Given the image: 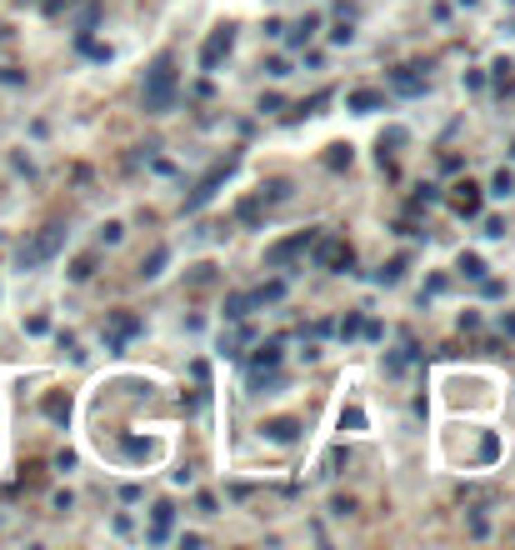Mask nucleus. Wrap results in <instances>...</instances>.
Returning <instances> with one entry per match:
<instances>
[{
    "label": "nucleus",
    "instance_id": "f257e3e1",
    "mask_svg": "<svg viewBox=\"0 0 515 550\" xmlns=\"http://www.w3.org/2000/svg\"><path fill=\"white\" fill-rule=\"evenodd\" d=\"M176 86H180V75H176V55H156V66L145 70V91H140V100H145V111L150 115H165L170 105H176Z\"/></svg>",
    "mask_w": 515,
    "mask_h": 550
},
{
    "label": "nucleus",
    "instance_id": "f03ea898",
    "mask_svg": "<svg viewBox=\"0 0 515 550\" xmlns=\"http://www.w3.org/2000/svg\"><path fill=\"white\" fill-rule=\"evenodd\" d=\"M60 245H66V225L55 220V225H46V230H40V236H35L30 245H20V250H15V265H20V270H35V265H46V260L55 256Z\"/></svg>",
    "mask_w": 515,
    "mask_h": 550
},
{
    "label": "nucleus",
    "instance_id": "7ed1b4c3",
    "mask_svg": "<svg viewBox=\"0 0 515 550\" xmlns=\"http://www.w3.org/2000/svg\"><path fill=\"white\" fill-rule=\"evenodd\" d=\"M135 330H140V315H131V310H115L111 321H105V345H111V350H120V345L131 341Z\"/></svg>",
    "mask_w": 515,
    "mask_h": 550
},
{
    "label": "nucleus",
    "instance_id": "20e7f679",
    "mask_svg": "<svg viewBox=\"0 0 515 550\" xmlns=\"http://www.w3.org/2000/svg\"><path fill=\"white\" fill-rule=\"evenodd\" d=\"M230 165H235V160H225V165H216V171H210V176H205V180H200L196 190H190V196H185V210H200V205H205L210 196H216V190H221V180L230 176Z\"/></svg>",
    "mask_w": 515,
    "mask_h": 550
},
{
    "label": "nucleus",
    "instance_id": "39448f33",
    "mask_svg": "<svg viewBox=\"0 0 515 550\" xmlns=\"http://www.w3.org/2000/svg\"><path fill=\"white\" fill-rule=\"evenodd\" d=\"M230 40H235V35H230V26H221L216 35L205 40V50H200V66H205V70H216V66H221V55L230 50Z\"/></svg>",
    "mask_w": 515,
    "mask_h": 550
},
{
    "label": "nucleus",
    "instance_id": "423d86ee",
    "mask_svg": "<svg viewBox=\"0 0 515 550\" xmlns=\"http://www.w3.org/2000/svg\"><path fill=\"white\" fill-rule=\"evenodd\" d=\"M310 240H315V230H306V236H295V240H285V245H275L270 256H265V265H285V260H295Z\"/></svg>",
    "mask_w": 515,
    "mask_h": 550
},
{
    "label": "nucleus",
    "instance_id": "0eeeda50",
    "mask_svg": "<svg viewBox=\"0 0 515 550\" xmlns=\"http://www.w3.org/2000/svg\"><path fill=\"white\" fill-rule=\"evenodd\" d=\"M380 105V91H355L350 95V111H375Z\"/></svg>",
    "mask_w": 515,
    "mask_h": 550
},
{
    "label": "nucleus",
    "instance_id": "6e6552de",
    "mask_svg": "<svg viewBox=\"0 0 515 550\" xmlns=\"http://www.w3.org/2000/svg\"><path fill=\"white\" fill-rule=\"evenodd\" d=\"M395 91L415 95V91H425V80H420V75H411V70H400V75H395Z\"/></svg>",
    "mask_w": 515,
    "mask_h": 550
},
{
    "label": "nucleus",
    "instance_id": "1a4fd4ad",
    "mask_svg": "<svg viewBox=\"0 0 515 550\" xmlns=\"http://www.w3.org/2000/svg\"><path fill=\"white\" fill-rule=\"evenodd\" d=\"M270 440H295V420H270Z\"/></svg>",
    "mask_w": 515,
    "mask_h": 550
},
{
    "label": "nucleus",
    "instance_id": "9d476101",
    "mask_svg": "<svg viewBox=\"0 0 515 550\" xmlns=\"http://www.w3.org/2000/svg\"><path fill=\"white\" fill-rule=\"evenodd\" d=\"M165 260H170V250L160 245V250H156V256H150V260L140 265V275H145V281H150V275H160V265H165Z\"/></svg>",
    "mask_w": 515,
    "mask_h": 550
},
{
    "label": "nucleus",
    "instance_id": "9b49d317",
    "mask_svg": "<svg viewBox=\"0 0 515 550\" xmlns=\"http://www.w3.org/2000/svg\"><path fill=\"white\" fill-rule=\"evenodd\" d=\"M275 361H281V345L270 341V345H261V355H255V361H250V370H255V366H275Z\"/></svg>",
    "mask_w": 515,
    "mask_h": 550
},
{
    "label": "nucleus",
    "instance_id": "f8f14e48",
    "mask_svg": "<svg viewBox=\"0 0 515 550\" xmlns=\"http://www.w3.org/2000/svg\"><path fill=\"white\" fill-rule=\"evenodd\" d=\"M245 310H250V295H230V305H225V315H230V321H241Z\"/></svg>",
    "mask_w": 515,
    "mask_h": 550
},
{
    "label": "nucleus",
    "instance_id": "ddd939ff",
    "mask_svg": "<svg viewBox=\"0 0 515 550\" xmlns=\"http://www.w3.org/2000/svg\"><path fill=\"white\" fill-rule=\"evenodd\" d=\"M91 270H95V256H85V260H75L71 275H75V281H91Z\"/></svg>",
    "mask_w": 515,
    "mask_h": 550
},
{
    "label": "nucleus",
    "instance_id": "4468645a",
    "mask_svg": "<svg viewBox=\"0 0 515 550\" xmlns=\"http://www.w3.org/2000/svg\"><path fill=\"white\" fill-rule=\"evenodd\" d=\"M510 190H515V180H510V171H500L496 176V196H510Z\"/></svg>",
    "mask_w": 515,
    "mask_h": 550
},
{
    "label": "nucleus",
    "instance_id": "2eb2a0df",
    "mask_svg": "<svg viewBox=\"0 0 515 550\" xmlns=\"http://www.w3.org/2000/svg\"><path fill=\"white\" fill-rule=\"evenodd\" d=\"M46 410H50L55 420H66V415H71V406H66V400H46Z\"/></svg>",
    "mask_w": 515,
    "mask_h": 550
}]
</instances>
